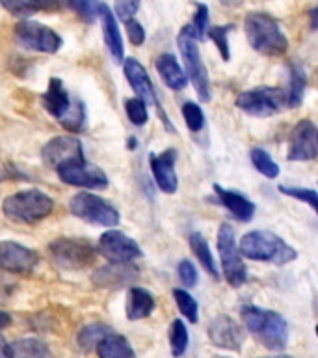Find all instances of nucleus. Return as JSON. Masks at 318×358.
Returning <instances> with one entry per match:
<instances>
[{"mask_svg":"<svg viewBox=\"0 0 318 358\" xmlns=\"http://www.w3.org/2000/svg\"><path fill=\"white\" fill-rule=\"evenodd\" d=\"M242 323L255 341L270 351H283L289 341V323L281 313L259 306H242Z\"/></svg>","mask_w":318,"mask_h":358,"instance_id":"nucleus-1","label":"nucleus"},{"mask_svg":"<svg viewBox=\"0 0 318 358\" xmlns=\"http://www.w3.org/2000/svg\"><path fill=\"white\" fill-rule=\"evenodd\" d=\"M240 254L251 262L273 263V265H287L294 262L298 252L285 243L278 234L268 229H253L244 234L238 245Z\"/></svg>","mask_w":318,"mask_h":358,"instance_id":"nucleus-2","label":"nucleus"},{"mask_svg":"<svg viewBox=\"0 0 318 358\" xmlns=\"http://www.w3.org/2000/svg\"><path fill=\"white\" fill-rule=\"evenodd\" d=\"M244 32L251 49L262 56H283L289 49V39L283 34L279 22L268 13L253 11L245 17Z\"/></svg>","mask_w":318,"mask_h":358,"instance_id":"nucleus-3","label":"nucleus"},{"mask_svg":"<svg viewBox=\"0 0 318 358\" xmlns=\"http://www.w3.org/2000/svg\"><path fill=\"white\" fill-rule=\"evenodd\" d=\"M2 211L10 220L32 226L54 211V200L39 189L19 190L2 201Z\"/></svg>","mask_w":318,"mask_h":358,"instance_id":"nucleus-4","label":"nucleus"},{"mask_svg":"<svg viewBox=\"0 0 318 358\" xmlns=\"http://www.w3.org/2000/svg\"><path fill=\"white\" fill-rule=\"evenodd\" d=\"M49 254L58 267L66 271H82L95 263L97 246L84 237H58L49 245Z\"/></svg>","mask_w":318,"mask_h":358,"instance_id":"nucleus-5","label":"nucleus"},{"mask_svg":"<svg viewBox=\"0 0 318 358\" xmlns=\"http://www.w3.org/2000/svg\"><path fill=\"white\" fill-rule=\"evenodd\" d=\"M177 45L184 60V73H186L188 80H192V84H194L195 94H197L199 101L209 103L212 97L211 78H209L205 62L201 58L197 41L184 28H181V32L177 36Z\"/></svg>","mask_w":318,"mask_h":358,"instance_id":"nucleus-6","label":"nucleus"},{"mask_svg":"<svg viewBox=\"0 0 318 358\" xmlns=\"http://www.w3.org/2000/svg\"><path fill=\"white\" fill-rule=\"evenodd\" d=\"M69 211L73 217L80 218L82 222L93 224V226H105V228H114L119 224V213L110 201L105 198L82 190L71 198L69 201Z\"/></svg>","mask_w":318,"mask_h":358,"instance_id":"nucleus-7","label":"nucleus"},{"mask_svg":"<svg viewBox=\"0 0 318 358\" xmlns=\"http://www.w3.org/2000/svg\"><path fill=\"white\" fill-rule=\"evenodd\" d=\"M216 246L220 262H222V271L229 285H233V287L244 285L245 280H248V268H245V263L238 250V245L234 239V229L231 228V224H220Z\"/></svg>","mask_w":318,"mask_h":358,"instance_id":"nucleus-8","label":"nucleus"},{"mask_svg":"<svg viewBox=\"0 0 318 358\" xmlns=\"http://www.w3.org/2000/svg\"><path fill=\"white\" fill-rule=\"evenodd\" d=\"M234 105L250 116L268 117L287 108V99H285V90L261 86V88L245 90L236 95Z\"/></svg>","mask_w":318,"mask_h":358,"instance_id":"nucleus-9","label":"nucleus"},{"mask_svg":"<svg viewBox=\"0 0 318 358\" xmlns=\"http://www.w3.org/2000/svg\"><path fill=\"white\" fill-rule=\"evenodd\" d=\"M13 38L22 49L45 52V55H54L63 45L60 34H56L52 28L45 27L38 21H28V19L17 22L13 28Z\"/></svg>","mask_w":318,"mask_h":358,"instance_id":"nucleus-10","label":"nucleus"},{"mask_svg":"<svg viewBox=\"0 0 318 358\" xmlns=\"http://www.w3.org/2000/svg\"><path fill=\"white\" fill-rule=\"evenodd\" d=\"M54 170L58 178L71 187L91 190H105L108 187V176L105 173V170L86 161V157H77L71 161L61 162Z\"/></svg>","mask_w":318,"mask_h":358,"instance_id":"nucleus-11","label":"nucleus"},{"mask_svg":"<svg viewBox=\"0 0 318 358\" xmlns=\"http://www.w3.org/2000/svg\"><path fill=\"white\" fill-rule=\"evenodd\" d=\"M97 254L106 257L110 263H130L144 256L138 243L119 229H108L100 235Z\"/></svg>","mask_w":318,"mask_h":358,"instance_id":"nucleus-12","label":"nucleus"},{"mask_svg":"<svg viewBox=\"0 0 318 358\" xmlns=\"http://www.w3.org/2000/svg\"><path fill=\"white\" fill-rule=\"evenodd\" d=\"M318 157V129L311 120H300L289 136V161H315Z\"/></svg>","mask_w":318,"mask_h":358,"instance_id":"nucleus-13","label":"nucleus"},{"mask_svg":"<svg viewBox=\"0 0 318 358\" xmlns=\"http://www.w3.org/2000/svg\"><path fill=\"white\" fill-rule=\"evenodd\" d=\"M39 263L38 252L15 241H0V268L8 273L28 274Z\"/></svg>","mask_w":318,"mask_h":358,"instance_id":"nucleus-14","label":"nucleus"},{"mask_svg":"<svg viewBox=\"0 0 318 358\" xmlns=\"http://www.w3.org/2000/svg\"><path fill=\"white\" fill-rule=\"evenodd\" d=\"M206 332H209L212 345L225 349V351H240L244 345V330L229 315H216L209 323Z\"/></svg>","mask_w":318,"mask_h":358,"instance_id":"nucleus-15","label":"nucleus"},{"mask_svg":"<svg viewBox=\"0 0 318 358\" xmlns=\"http://www.w3.org/2000/svg\"><path fill=\"white\" fill-rule=\"evenodd\" d=\"M175 161H177V151L173 148H167L162 153H151L149 155V166L153 178H155V183L166 194H175L179 189Z\"/></svg>","mask_w":318,"mask_h":358,"instance_id":"nucleus-16","label":"nucleus"},{"mask_svg":"<svg viewBox=\"0 0 318 358\" xmlns=\"http://www.w3.org/2000/svg\"><path fill=\"white\" fill-rule=\"evenodd\" d=\"M77 157H84L82 142L73 134H61L56 138L49 140L41 150V159L49 168H56L58 164Z\"/></svg>","mask_w":318,"mask_h":358,"instance_id":"nucleus-17","label":"nucleus"},{"mask_svg":"<svg viewBox=\"0 0 318 358\" xmlns=\"http://www.w3.org/2000/svg\"><path fill=\"white\" fill-rule=\"evenodd\" d=\"M123 73H125V78L128 80L130 88L134 90L138 99L144 101L145 105L160 106L158 105V97H156L155 84L151 83L147 69L136 58H125L123 60Z\"/></svg>","mask_w":318,"mask_h":358,"instance_id":"nucleus-18","label":"nucleus"},{"mask_svg":"<svg viewBox=\"0 0 318 358\" xmlns=\"http://www.w3.org/2000/svg\"><path fill=\"white\" fill-rule=\"evenodd\" d=\"M99 19L100 24H103V38H105L106 49L110 52L112 60L116 62V64H123V60H125V47H123L121 32H119V27H117V19L114 15V11L106 4H103Z\"/></svg>","mask_w":318,"mask_h":358,"instance_id":"nucleus-19","label":"nucleus"},{"mask_svg":"<svg viewBox=\"0 0 318 358\" xmlns=\"http://www.w3.org/2000/svg\"><path fill=\"white\" fill-rule=\"evenodd\" d=\"M214 192H216L218 200L236 220L240 222H250L253 215H255V203L248 200L244 194H240L236 190L223 189L222 185H214Z\"/></svg>","mask_w":318,"mask_h":358,"instance_id":"nucleus-20","label":"nucleus"},{"mask_svg":"<svg viewBox=\"0 0 318 358\" xmlns=\"http://www.w3.org/2000/svg\"><path fill=\"white\" fill-rule=\"evenodd\" d=\"M0 4L15 17H28L33 13H58L66 10L67 0H0Z\"/></svg>","mask_w":318,"mask_h":358,"instance_id":"nucleus-21","label":"nucleus"},{"mask_svg":"<svg viewBox=\"0 0 318 358\" xmlns=\"http://www.w3.org/2000/svg\"><path fill=\"white\" fill-rule=\"evenodd\" d=\"M41 101H43L45 110L49 112L50 116H54L58 122L63 120L69 108H71L73 101L67 94L66 86L58 77H52L49 80V86H47V92L41 95Z\"/></svg>","mask_w":318,"mask_h":358,"instance_id":"nucleus-22","label":"nucleus"},{"mask_svg":"<svg viewBox=\"0 0 318 358\" xmlns=\"http://www.w3.org/2000/svg\"><path fill=\"white\" fill-rule=\"evenodd\" d=\"M156 71L160 75L162 83L166 84L167 88L173 90V92H181V90L186 88V84H188V77H186V73L181 67L179 60L169 52H164L156 58L155 62Z\"/></svg>","mask_w":318,"mask_h":358,"instance_id":"nucleus-23","label":"nucleus"},{"mask_svg":"<svg viewBox=\"0 0 318 358\" xmlns=\"http://www.w3.org/2000/svg\"><path fill=\"white\" fill-rule=\"evenodd\" d=\"M138 276V271L128 263H112L108 267H100L93 273V282L103 287H119V285L132 282Z\"/></svg>","mask_w":318,"mask_h":358,"instance_id":"nucleus-24","label":"nucleus"},{"mask_svg":"<svg viewBox=\"0 0 318 358\" xmlns=\"http://www.w3.org/2000/svg\"><path fill=\"white\" fill-rule=\"evenodd\" d=\"M155 310V296L144 287L134 285L128 289L127 299V317L130 321H139V319L149 317L151 312Z\"/></svg>","mask_w":318,"mask_h":358,"instance_id":"nucleus-25","label":"nucleus"},{"mask_svg":"<svg viewBox=\"0 0 318 358\" xmlns=\"http://www.w3.org/2000/svg\"><path fill=\"white\" fill-rule=\"evenodd\" d=\"M307 88V73L305 67L298 62H290L289 66V86L285 90L287 108H296L301 105Z\"/></svg>","mask_w":318,"mask_h":358,"instance_id":"nucleus-26","label":"nucleus"},{"mask_svg":"<svg viewBox=\"0 0 318 358\" xmlns=\"http://www.w3.org/2000/svg\"><path fill=\"white\" fill-rule=\"evenodd\" d=\"M95 349L99 358H136V352L127 338L116 332H110L106 338H103Z\"/></svg>","mask_w":318,"mask_h":358,"instance_id":"nucleus-27","label":"nucleus"},{"mask_svg":"<svg viewBox=\"0 0 318 358\" xmlns=\"http://www.w3.org/2000/svg\"><path fill=\"white\" fill-rule=\"evenodd\" d=\"M188 241L190 248L194 252V256L197 257V262L201 263V267L205 268L211 276H214V280L220 278V271H218L216 262H214V254L211 252V246H209L206 239L203 237V234H199V231H192Z\"/></svg>","mask_w":318,"mask_h":358,"instance_id":"nucleus-28","label":"nucleus"},{"mask_svg":"<svg viewBox=\"0 0 318 358\" xmlns=\"http://www.w3.org/2000/svg\"><path fill=\"white\" fill-rule=\"evenodd\" d=\"M11 358H49V347L36 338H22L10 343Z\"/></svg>","mask_w":318,"mask_h":358,"instance_id":"nucleus-29","label":"nucleus"},{"mask_svg":"<svg viewBox=\"0 0 318 358\" xmlns=\"http://www.w3.org/2000/svg\"><path fill=\"white\" fill-rule=\"evenodd\" d=\"M112 329L110 327H106L103 323H91V324H86L84 329H80L77 336V341H78V347L82 349L84 352L88 351H93L97 343H99L103 338L110 334Z\"/></svg>","mask_w":318,"mask_h":358,"instance_id":"nucleus-30","label":"nucleus"},{"mask_svg":"<svg viewBox=\"0 0 318 358\" xmlns=\"http://www.w3.org/2000/svg\"><path fill=\"white\" fill-rule=\"evenodd\" d=\"M250 159L253 162V166L259 173H262L264 178L268 179H275L279 176V164L273 161L270 153L266 150H262V148H253L250 151Z\"/></svg>","mask_w":318,"mask_h":358,"instance_id":"nucleus-31","label":"nucleus"},{"mask_svg":"<svg viewBox=\"0 0 318 358\" xmlns=\"http://www.w3.org/2000/svg\"><path fill=\"white\" fill-rule=\"evenodd\" d=\"M103 4L105 2H100V0H67V8L75 11L78 19H82L88 24L99 19Z\"/></svg>","mask_w":318,"mask_h":358,"instance_id":"nucleus-32","label":"nucleus"},{"mask_svg":"<svg viewBox=\"0 0 318 358\" xmlns=\"http://www.w3.org/2000/svg\"><path fill=\"white\" fill-rule=\"evenodd\" d=\"M188 329L183 319H175L169 327V347H172L173 357H183L188 349Z\"/></svg>","mask_w":318,"mask_h":358,"instance_id":"nucleus-33","label":"nucleus"},{"mask_svg":"<svg viewBox=\"0 0 318 358\" xmlns=\"http://www.w3.org/2000/svg\"><path fill=\"white\" fill-rule=\"evenodd\" d=\"M173 299L177 302L179 312L183 313L184 317L188 319L192 324L197 323V319H199V315H197V312H199V304H197V301H195L194 296L190 295L184 287H177V289H173Z\"/></svg>","mask_w":318,"mask_h":358,"instance_id":"nucleus-34","label":"nucleus"},{"mask_svg":"<svg viewBox=\"0 0 318 358\" xmlns=\"http://www.w3.org/2000/svg\"><path fill=\"white\" fill-rule=\"evenodd\" d=\"M183 28L195 41H203L206 36V28H209V8H206V4H195L194 19L190 24H184Z\"/></svg>","mask_w":318,"mask_h":358,"instance_id":"nucleus-35","label":"nucleus"},{"mask_svg":"<svg viewBox=\"0 0 318 358\" xmlns=\"http://www.w3.org/2000/svg\"><path fill=\"white\" fill-rule=\"evenodd\" d=\"M181 114L184 117V123H186V127L192 131V133H201L203 127H205V112L201 108L197 103L194 101H186L181 106Z\"/></svg>","mask_w":318,"mask_h":358,"instance_id":"nucleus-36","label":"nucleus"},{"mask_svg":"<svg viewBox=\"0 0 318 358\" xmlns=\"http://www.w3.org/2000/svg\"><path fill=\"white\" fill-rule=\"evenodd\" d=\"M125 112H127V117L130 120L132 125L136 127H142L147 123L149 120V112H147V105H145L144 101L138 99V97H128L125 99Z\"/></svg>","mask_w":318,"mask_h":358,"instance_id":"nucleus-37","label":"nucleus"},{"mask_svg":"<svg viewBox=\"0 0 318 358\" xmlns=\"http://www.w3.org/2000/svg\"><path fill=\"white\" fill-rule=\"evenodd\" d=\"M231 28L233 27H211L206 28V36L214 41V45L218 47L220 50V56H222L223 62H229L231 60V50H229V32H231Z\"/></svg>","mask_w":318,"mask_h":358,"instance_id":"nucleus-38","label":"nucleus"},{"mask_svg":"<svg viewBox=\"0 0 318 358\" xmlns=\"http://www.w3.org/2000/svg\"><path fill=\"white\" fill-rule=\"evenodd\" d=\"M279 192L285 196H290L294 200H300L311 207L312 211H318L317 203V190L315 189H301V187H287V185H279Z\"/></svg>","mask_w":318,"mask_h":358,"instance_id":"nucleus-39","label":"nucleus"},{"mask_svg":"<svg viewBox=\"0 0 318 358\" xmlns=\"http://www.w3.org/2000/svg\"><path fill=\"white\" fill-rule=\"evenodd\" d=\"M125 22V30H127L128 41L134 45V47H142L145 43V30L142 27V22H138L134 17L127 19Z\"/></svg>","mask_w":318,"mask_h":358,"instance_id":"nucleus-40","label":"nucleus"},{"mask_svg":"<svg viewBox=\"0 0 318 358\" xmlns=\"http://www.w3.org/2000/svg\"><path fill=\"white\" fill-rule=\"evenodd\" d=\"M177 273L184 287H194L197 284V268H195V265L190 259H183V262L179 263Z\"/></svg>","mask_w":318,"mask_h":358,"instance_id":"nucleus-41","label":"nucleus"},{"mask_svg":"<svg viewBox=\"0 0 318 358\" xmlns=\"http://www.w3.org/2000/svg\"><path fill=\"white\" fill-rule=\"evenodd\" d=\"M139 2H142V0H116V2H114V10H116L114 15L119 17L121 21H127V19L136 15V11H138L139 8Z\"/></svg>","mask_w":318,"mask_h":358,"instance_id":"nucleus-42","label":"nucleus"},{"mask_svg":"<svg viewBox=\"0 0 318 358\" xmlns=\"http://www.w3.org/2000/svg\"><path fill=\"white\" fill-rule=\"evenodd\" d=\"M0 358H11L10 343L6 341V338L2 334H0Z\"/></svg>","mask_w":318,"mask_h":358,"instance_id":"nucleus-43","label":"nucleus"},{"mask_svg":"<svg viewBox=\"0 0 318 358\" xmlns=\"http://www.w3.org/2000/svg\"><path fill=\"white\" fill-rule=\"evenodd\" d=\"M11 324V315L8 312H2L0 310V329H6Z\"/></svg>","mask_w":318,"mask_h":358,"instance_id":"nucleus-44","label":"nucleus"},{"mask_svg":"<svg viewBox=\"0 0 318 358\" xmlns=\"http://www.w3.org/2000/svg\"><path fill=\"white\" fill-rule=\"evenodd\" d=\"M309 15H311V28L315 30V28H317V10H311Z\"/></svg>","mask_w":318,"mask_h":358,"instance_id":"nucleus-45","label":"nucleus"},{"mask_svg":"<svg viewBox=\"0 0 318 358\" xmlns=\"http://www.w3.org/2000/svg\"><path fill=\"white\" fill-rule=\"evenodd\" d=\"M128 145H130V150H134V145H136V140H134V138L128 140Z\"/></svg>","mask_w":318,"mask_h":358,"instance_id":"nucleus-46","label":"nucleus"},{"mask_svg":"<svg viewBox=\"0 0 318 358\" xmlns=\"http://www.w3.org/2000/svg\"><path fill=\"white\" fill-rule=\"evenodd\" d=\"M212 358H227V357H220V355H218V357H212Z\"/></svg>","mask_w":318,"mask_h":358,"instance_id":"nucleus-47","label":"nucleus"},{"mask_svg":"<svg viewBox=\"0 0 318 358\" xmlns=\"http://www.w3.org/2000/svg\"><path fill=\"white\" fill-rule=\"evenodd\" d=\"M275 358H290V357H275Z\"/></svg>","mask_w":318,"mask_h":358,"instance_id":"nucleus-48","label":"nucleus"}]
</instances>
